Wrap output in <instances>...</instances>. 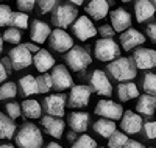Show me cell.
<instances>
[{"instance_id":"obj_6","label":"cell","mask_w":156,"mask_h":148,"mask_svg":"<svg viewBox=\"0 0 156 148\" xmlns=\"http://www.w3.org/2000/svg\"><path fill=\"white\" fill-rule=\"evenodd\" d=\"M9 62L11 67L16 70L27 69L33 64V55L25 48V45H17L9 50Z\"/></svg>"},{"instance_id":"obj_50","label":"cell","mask_w":156,"mask_h":148,"mask_svg":"<svg viewBox=\"0 0 156 148\" xmlns=\"http://www.w3.org/2000/svg\"><path fill=\"white\" fill-rule=\"evenodd\" d=\"M3 51V39H2V36H0V53Z\"/></svg>"},{"instance_id":"obj_53","label":"cell","mask_w":156,"mask_h":148,"mask_svg":"<svg viewBox=\"0 0 156 148\" xmlns=\"http://www.w3.org/2000/svg\"><path fill=\"white\" fill-rule=\"evenodd\" d=\"M122 2H131V0H122Z\"/></svg>"},{"instance_id":"obj_29","label":"cell","mask_w":156,"mask_h":148,"mask_svg":"<svg viewBox=\"0 0 156 148\" xmlns=\"http://www.w3.org/2000/svg\"><path fill=\"white\" fill-rule=\"evenodd\" d=\"M28 14L27 12H20V11H16V12H11V19H9V25L12 28H17V30H25L28 26Z\"/></svg>"},{"instance_id":"obj_49","label":"cell","mask_w":156,"mask_h":148,"mask_svg":"<svg viewBox=\"0 0 156 148\" xmlns=\"http://www.w3.org/2000/svg\"><path fill=\"white\" fill-rule=\"evenodd\" d=\"M67 137H69V140H73V139H75V134H73V131L67 134Z\"/></svg>"},{"instance_id":"obj_31","label":"cell","mask_w":156,"mask_h":148,"mask_svg":"<svg viewBox=\"0 0 156 148\" xmlns=\"http://www.w3.org/2000/svg\"><path fill=\"white\" fill-rule=\"evenodd\" d=\"M126 142H128V136H125V132L115 129L112 136L108 137V148H123Z\"/></svg>"},{"instance_id":"obj_21","label":"cell","mask_w":156,"mask_h":148,"mask_svg":"<svg viewBox=\"0 0 156 148\" xmlns=\"http://www.w3.org/2000/svg\"><path fill=\"white\" fill-rule=\"evenodd\" d=\"M42 126H44V129L50 134V136H53L55 139H59V137H62V132H64V126H66V123H64L62 118H59V117L45 115L42 118Z\"/></svg>"},{"instance_id":"obj_44","label":"cell","mask_w":156,"mask_h":148,"mask_svg":"<svg viewBox=\"0 0 156 148\" xmlns=\"http://www.w3.org/2000/svg\"><path fill=\"white\" fill-rule=\"evenodd\" d=\"M123 148H145V146H144V143H140V142H137V140H129V139H128V142L125 143Z\"/></svg>"},{"instance_id":"obj_46","label":"cell","mask_w":156,"mask_h":148,"mask_svg":"<svg viewBox=\"0 0 156 148\" xmlns=\"http://www.w3.org/2000/svg\"><path fill=\"white\" fill-rule=\"evenodd\" d=\"M25 45V48H27L30 53H37L39 50H41V48H39L36 44H31V42H28V44H23Z\"/></svg>"},{"instance_id":"obj_39","label":"cell","mask_w":156,"mask_h":148,"mask_svg":"<svg viewBox=\"0 0 156 148\" xmlns=\"http://www.w3.org/2000/svg\"><path fill=\"white\" fill-rule=\"evenodd\" d=\"M11 8L8 5H0V26H5L9 23L11 19Z\"/></svg>"},{"instance_id":"obj_22","label":"cell","mask_w":156,"mask_h":148,"mask_svg":"<svg viewBox=\"0 0 156 148\" xmlns=\"http://www.w3.org/2000/svg\"><path fill=\"white\" fill-rule=\"evenodd\" d=\"M137 103H136V111L137 114H142V115H148L151 117L154 114V109H156V95H140L137 97Z\"/></svg>"},{"instance_id":"obj_27","label":"cell","mask_w":156,"mask_h":148,"mask_svg":"<svg viewBox=\"0 0 156 148\" xmlns=\"http://www.w3.org/2000/svg\"><path fill=\"white\" fill-rule=\"evenodd\" d=\"M20 109H22V114L27 118H39L41 117V112H42L41 104L36 100H25L20 104Z\"/></svg>"},{"instance_id":"obj_25","label":"cell","mask_w":156,"mask_h":148,"mask_svg":"<svg viewBox=\"0 0 156 148\" xmlns=\"http://www.w3.org/2000/svg\"><path fill=\"white\" fill-rule=\"evenodd\" d=\"M117 95H119L122 101H129V100L139 97V89L134 83L125 81V83H120L119 87H117Z\"/></svg>"},{"instance_id":"obj_24","label":"cell","mask_w":156,"mask_h":148,"mask_svg":"<svg viewBox=\"0 0 156 148\" xmlns=\"http://www.w3.org/2000/svg\"><path fill=\"white\" fill-rule=\"evenodd\" d=\"M89 123V114L87 112H72L69 115V125L73 132H84Z\"/></svg>"},{"instance_id":"obj_45","label":"cell","mask_w":156,"mask_h":148,"mask_svg":"<svg viewBox=\"0 0 156 148\" xmlns=\"http://www.w3.org/2000/svg\"><path fill=\"white\" fill-rule=\"evenodd\" d=\"M6 76H8V70L5 69V65L0 62V83H3L6 79Z\"/></svg>"},{"instance_id":"obj_47","label":"cell","mask_w":156,"mask_h":148,"mask_svg":"<svg viewBox=\"0 0 156 148\" xmlns=\"http://www.w3.org/2000/svg\"><path fill=\"white\" fill-rule=\"evenodd\" d=\"M69 2H70L73 6H80V5L84 3V0H69Z\"/></svg>"},{"instance_id":"obj_10","label":"cell","mask_w":156,"mask_h":148,"mask_svg":"<svg viewBox=\"0 0 156 148\" xmlns=\"http://www.w3.org/2000/svg\"><path fill=\"white\" fill-rule=\"evenodd\" d=\"M50 78H51V86L58 90H66L73 86V79H72L69 70L66 69V65H62V64H58L53 67V70L50 73Z\"/></svg>"},{"instance_id":"obj_19","label":"cell","mask_w":156,"mask_h":148,"mask_svg":"<svg viewBox=\"0 0 156 148\" xmlns=\"http://www.w3.org/2000/svg\"><path fill=\"white\" fill-rule=\"evenodd\" d=\"M51 30H50V25L42 22V20H37L34 19L31 23V28H30V36H31V41L36 44H44L47 41V37L50 36Z\"/></svg>"},{"instance_id":"obj_28","label":"cell","mask_w":156,"mask_h":148,"mask_svg":"<svg viewBox=\"0 0 156 148\" xmlns=\"http://www.w3.org/2000/svg\"><path fill=\"white\" fill-rule=\"evenodd\" d=\"M94 131L97 134H100L101 137H109L112 136V132L115 131V123L112 120H108V118H100L94 123Z\"/></svg>"},{"instance_id":"obj_11","label":"cell","mask_w":156,"mask_h":148,"mask_svg":"<svg viewBox=\"0 0 156 148\" xmlns=\"http://www.w3.org/2000/svg\"><path fill=\"white\" fill-rule=\"evenodd\" d=\"M95 114L114 122V120H120L123 114V107L111 100H100L95 106Z\"/></svg>"},{"instance_id":"obj_14","label":"cell","mask_w":156,"mask_h":148,"mask_svg":"<svg viewBox=\"0 0 156 148\" xmlns=\"http://www.w3.org/2000/svg\"><path fill=\"white\" fill-rule=\"evenodd\" d=\"M90 86H92V89L98 93V95H103V97H109L111 92H112L111 81L103 70H94L92 72V75H90Z\"/></svg>"},{"instance_id":"obj_54","label":"cell","mask_w":156,"mask_h":148,"mask_svg":"<svg viewBox=\"0 0 156 148\" xmlns=\"http://www.w3.org/2000/svg\"><path fill=\"white\" fill-rule=\"evenodd\" d=\"M100 148H101V146H100Z\"/></svg>"},{"instance_id":"obj_3","label":"cell","mask_w":156,"mask_h":148,"mask_svg":"<svg viewBox=\"0 0 156 148\" xmlns=\"http://www.w3.org/2000/svg\"><path fill=\"white\" fill-rule=\"evenodd\" d=\"M66 62L73 72H81L87 65H90L92 58H90L89 51L81 47V45H73L67 53H66Z\"/></svg>"},{"instance_id":"obj_52","label":"cell","mask_w":156,"mask_h":148,"mask_svg":"<svg viewBox=\"0 0 156 148\" xmlns=\"http://www.w3.org/2000/svg\"><path fill=\"white\" fill-rule=\"evenodd\" d=\"M150 2H151V5L154 6V9H156V0H150Z\"/></svg>"},{"instance_id":"obj_23","label":"cell","mask_w":156,"mask_h":148,"mask_svg":"<svg viewBox=\"0 0 156 148\" xmlns=\"http://www.w3.org/2000/svg\"><path fill=\"white\" fill-rule=\"evenodd\" d=\"M33 64L39 72H47L51 67H55V58L47 50H39L33 56Z\"/></svg>"},{"instance_id":"obj_48","label":"cell","mask_w":156,"mask_h":148,"mask_svg":"<svg viewBox=\"0 0 156 148\" xmlns=\"http://www.w3.org/2000/svg\"><path fill=\"white\" fill-rule=\"evenodd\" d=\"M45 148H62V146L59 143H56V142H50V143H47Z\"/></svg>"},{"instance_id":"obj_9","label":"cell","mask_w":156,"mask_h":148,"mask_svg":"<svg viewBox=\"0 0 156 148\" xmlns=\"http://www.w3.org/2000/svg\"><path fill=\"white\" fill-rule=\"evenodd\" d=\"M50 47L55 51L67 53L73 47V39L69 33H66L61 28H55L50 33Z\"/></svg>"},{"instance_id":"obj_1","label":"cell","mask_w":156,"mask_h":148,"mask_svg":"<svg viewBox=\"0 0 156 148\" xmlns=\"http://www.w3.org/2000/svg\"><path fill=\"white\" fill-rule=\"evenodd\" d=\"M108 73L115 79V81H120V83H125V81H131V79L136 78V65L133 62L131 58H117L114 61H111L108 64Z\"/></svg>"},{"instance_id":"obj_12","label":"cell","mask_w":156,"mask_h":148,"mask_svg":"<svg viewBox=\"0 0 156 148\" xmlns=\"http://www.w3.org/2000/svg\"><path fill=\"white\" fill-rule=\"evenodd\" d=\"M90 101V89L84 84L72 86L69 93V106L70 107H84Z\"/></svg>"},{"instance_id":"obj_37","label":"cell","mask_w":156,"mask_h":148,"mask_svg":"<svg viewBox=\"0 0 156 148\" xmlns=\"http://www.w3.org/2000/svg\"><path fill=\"white\" fill-rule=\"evenodd\" d=\"M59 0H37V6H39V12L41 14H47V12L53 11L56 8Z\"/></svg>"},{"instance_id":"obj_41","label":"cell","mask_w":156,"mask_h":148,"mask_svg":"<svg viewBox=\"0 0 156 148\" xmlns=\"http://www.w3.org/2000/svg\"><path fill=\"white\" fill-rule=\"evenodd\" d=\"M16 3H17V8L20 12H28L34 8L36 0H16Z\"/></svg>"},{"instance_id":"obj_20","label":"cell","mask_w":156,"mask_h":148,"mask_svg":"<svg viewBox=\"0 0 156 148\" xmlns=\"http://www.w3.org/2000/svg\"><path fill=\"white\" fill-rule=\"evenodd\" d=\"M154 12H156V9L151 5L150 0H136L134 2V16L139 23L151 19L154 16Z\"/></svg>"},{"instance_id":"obj_2","label":"cell","mask_w":156,"mask_h":148,"mask_svg":"<svg viewBox=\"0 0 156 148\" xmlns=\"http://www.w3.org/2000/svg\"><path fill=\"white\" fill-rule=\"evenodd\" d=\"M16 143L19 148H42V132L34 123H23L16 136Z\"/></svg>"},{"instance_id":"obj_36","label":"cell","mask_w":156,"mask_h":148,"mask_svg":"<svg viewBox=\"0 0 156 148\" xmlns=\"http://www.w3.org/2000/svg\"><path fill=\"white\" fill-rule=\"evenodd\" d=\"M36 84H37V93H47L51 87H53V86H51V78L47 73L39 76L36 79Z\"/></svg>"},{"instance_id":"obj_34","label":"cell","mask_w":156,"mask_h":148,"mask_svg":"<svg viewBox=\"0 0 156 148\" xmlns=\"http://www.w3.org/2000/svg\"><path fill=\"white\" fill-rule=\"evenodd\" d=\"M2 39H3V42H8V44H19L20 42V39H22V36H20V31L17 30V28H8L3 34H2Z\"/></svg>"},{"instance_id":"obj_17","label":"cell","mask_w":156,"mask_h":148,"mask_svg":"<svg viewBox=\"0 0 156 148\" xmlns=\"http://www.w3.org/2000/svg\"><path fill=\"white\" fill-rule=\"evenodd\" d=\"M120 45L125 50H133L137 45H142L145 42V36L140 31L134 30V28H128L123 33H120Z\"/></svg>"},{"instance_id":"obj_43","label":"cell","mask_w":156,"mask_h":148,"mask_svg":"<svg viewBox=\"0 0 156 148\" xmlns=\"http://www.w3.org/2000/svg\"><path fill=\"white\" fill-rule=\"evenodd\" d=\"M145 34L150 37V41H151V42H156V22H154V23L147 25V28H145Z\"/></svg>"},{"instance_id":"obj_18","label":"cell","mask_w":156,"mask_h":148,"mask_svg":"<svg viewBox=\"0 0 156 148\" xmlns=\"http://www.w3.org/2000/svg\"><path fill=\"white\" fill-rule=\"evenodd\" d=\"M86 11L94 20H103L109 12V2L108 0H90L86 6Z\"/></svg>"},{"instance_id":"obj_7","label":"cell","mask_w":156,"mask_h":148,"mask_svg":"<svg viewBox=\"0 0 156 148\" xmlns=\"http://www.w3.org/2000/svg\"><path fill=\"white\" fill-rule=\"evenodd\" d=\"M72 33L80 41H87V39L94 37L97 34V28L87 16H80L75 19V23L72 25Z\"/></svg>"},{"instance_id":"obj_16","label":"cell","mask_w":156,"mask_h":148,"mask_svg":"<svg viewBox=\"0 0 156 148\" xmlns=\"http://www.w3.org/2000/svg\"><path fill=\"white\" fill-rule=\"evenodd\" d=\"M109 19H111V26L115 33H123L125 30L129 28L131 25V16L129 12L125 11L123 8H115L114 11H111L109 14Z\"/></svg>"},{"instance_id":"obj_13","label":"cell","mask_w":156,"mask_h":148,"mask_svg":"<svg viewBox=\"0 0 156 148\" xmlns=\"http://www.w3.org/2000/svg\"><path fill=\"white\" fill-rule=\"evenodd\" d=\"M64 106H66V97L59 95V93H51L44 98V111L47 112V115L62 117Z\"/></svg>"},{"instance_id":"obj_35","label":"cell","mask_w":156,"mask_h":148,"mask_svg":"<svg viewBox=\"0 0 156 148\" xmlns=\"http://www.w3.org/2000/svg\"><path fill=\"white\" fill-rule=\"evenodd\" d=\"M72 148H97V142L87 134H83L78 139H75Z\"/></svg>"},{"instance_id":"obj_51","label":"cell","mask_w":156,"mask_h":148,"mask_svg":"<svg viewBox=\"0 0 156 148\" xmlns=\"http://www.w3.org/2000/svg\"><path fill=\"white\" fill-rule=\"evenodd\" d=\"M0 148H14V146L9 145V143H3V145H0Z\"/></svg>"},{"instance_id":"obj_42","label":"cell","mask_w":156,"mask_h":148,"mask_svg":"<svg viewBox=\"0 0 156 148\" xmlns=\"http://www.w3.org/2000/svg\"><path fill=\"white\" fill-rule=\"evenodd\" d=\"M144 126V132H145V137L147 139H156V120L154 122H147L142 125Z\"/></svg>"},{"instance_id":"obj_8","label":"cell","mask_w":156,"mask_h":148,"mask_svg":"<svg viewBox=\"0 0 156 148\" xmlns=\"http://www.w3.org/2000/svg\"><path fill=\"white\" fill-rule=\"evenodd\" d=\"M133 62L136 69L140 70H148L156 67V50L153 48H137L133 53Z\"/></svg>"},{"instance_id":"obj_32","label":"cell","mask_w":156,"mask_h":148,"mask_svg":"<svg viewBox=\"0 0 156 148\" xmlns=\"http://www.w3.org/2000/svg\"><path fill=\"white\" fill-rule=\"evenodd\" d=\"M142 87L148 95H156V73H145L142 79Z\"/></svg>"},{"instance_id":"obj_38","label":"cell","mask_w":156,"mask_h":148,"mask_svg":"<svg viewBox=\"0 0 156 148\" xmlns=\"http://www.w3.org/2000/svg\"><path fill=\"white\" fill-rule=\"evenodd\" d=\"M6 114H8V117H9L11 120L19 118V117H20V114H22L20 104H19V103H16V101L8 103V104H6Z\"/></svg>"},{"instance_id":"obj_40","label":"cell","mask_w":156,"mask_h":148,"mask_svg":"<svg viewBox=\"0 0 156 148\" xmlns=\"http://www.w3.org/2000/svg\"><path fill=\"white\" fill-rule=\"evenodd\" d=\"M97 33H98L103 39H112V37L115 36V31L112 30V26H111V25H108V23L101 25L100 28L97 30Z\"/></svg>"},{"instance_id":"obj_30","label":"cell","mask_w":156,"mask_h":148,"mask_svg":"<svg viewBox=\"0 0 156 148\" xmlns=\"http://www.w3.org/2000/svg\"><path fill=\"white\" fill-rule=\"evenodd\" d=\"M20 89L23 92V95H34L37 93V84H36V78L31 76V75H27V76H22L20 78Z\"/></svg>"},{"instance_id":"obj_4","label":"cell","mask_w":156,"mask_h":148,"mask_svg":"<svg viewBox=\"0 0 156 148\" xmlns=\"http://www.w3.org/2000/svg\"><path fill=\"white\" fill-rule=\"evenodd\" d=\"M94 53L95 58L101 62L114 61L120 56V47L114 39H98L94 45Z\"/></svg>"},{"instance_id":"obj_26","label":"cell","mask_w":156,"mask_h":148,"mask_svg":"<svg viewBox=\"0 0 156 148\" xmlns=\"http://www.w3.org/2000/svg\"><path fill=\"white\" fill-rule=\"evenodd\" d=\"M16 132L14 122L5 114L0 112V139H12Z\"/></svg>"},{"instance_id":"obj_15","label":"cell","mask_w":156,"mask_h":148,"mask_svg":"<svg viewBox=\"0 0 156 148\" xmlns=\"http://www.w3.org/2000/svg\"><path fill=\"white\" fill-rule=\"evenodd\" d=\"M142 117L134 111H125L120 117V128L126 134H137L142 129Z\"/></svg>"},{"instance_id":"obj_33","label":"cell","mask_w":156,"mask_h":148,"mask_svg":"<svg viewBox=\"0 0 156 148\" xmlns=\"http://www.w3.org/2000/svg\"><path fill=\"white\" fill-rule=\"evenodd\" d=\"M17 93V87L12 81H8L5 84L0 86V100H8V98H14Z\"/></svg>"},{"instance_id":"obj_5","label":"cell","mask_w":156,"mask_h":148,"mask_svg":"<svg viewBox=\"0 0 156 148\" xmlns=\"http://www.w3.org/2000/svg\"><path fill=\"white\" fill-rule=\"evenodd\" d=\"M78 17V9L73 5H59L55 8V11L51 12V23L56 28H67L70 23L75 22V19Z\"/></svg>"}]
</instances>
